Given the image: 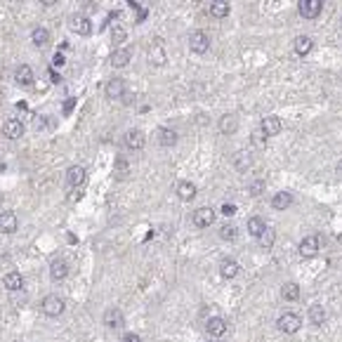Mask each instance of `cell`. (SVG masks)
<instances>
[{
  "label": "cell",
  "instance_id": "6da1fadb",
  "mask_svg": "<svg viewBox=\"0 0 342 342\" xmlns=\"http://www.w3.org/2000/svg\"><path fill=\"white\" fill-rule=\"evenodd\" d=\"M276 326H279L281 333L293 335V333H297V330H300V326H302V319H300L297 314H293V311H286V314H281V316H279Z\"/></svg>",
  "mask_w": 342,
  "mask_h": 342
},
{
  "label": "cell",
  "instance_id": "7a4b0ae2",
  "mask_svg": "<svg viewBox=\"0 0 342 342\" xmlns=\"http://www.w3.org/2000/svg\"><path fill=\"white\" fill-rule=\"evenodd\" d=\"M189 47H191V52H196V55H205L210 47V36L205 31H194L189 36Z\"/></svg>",
  "mask_w": 342,
  "mask_h": 342
},
{
  "label": "cell",
  "instance_id": "3957f363",
  "mask_svg": "<svg viewBox=\"0 0 342 342\" xmlns=\"http://www.w3.org/2000/svg\"><path fill=\"white\" fill-rule=\"evenodd\" d=\"M125 147L130 149V151H142L144 149V144H147V135L142 133V130H137V128H133V130H128L123 137Z\"/></svg>",
  "mask_w": 342,
  "mask_h": 342
},
{
  "label": "cell",
  "instance_id": "277c9868",
  "mask_svg": "<svg viewBox=\"0 0 342 342\" xmlns=\"http://www.w3.org/2000/svg\"><path fill=\"white\" fill-rule=\"evenodd\" d=\"M43 314L45 316H62L64 314V300L59 295H47L45 300H43Z\"/></svg>",
  "mask_w": 342,
  "mask_h": 342
},
{
  "label": "cell",
  "instance_id": "5b68a950",
  "mask_svg": "<svg viewBox=\"0 0 342 342\" xmlns=\"http://www.w3.org/2000/svg\"><path fill=\"white\" fill-rule=\"evenodd\" d=\"M69 26H71V31L78 33V36H90L92 33V22L85 15H71Z\"/></svg>",
  "mask_w": 342,
  "mask_h": 342
},
{
  "label": "cell",
  "instance_id": "8992f818",
  "mask_svg": "<svg viewBox=\"0 0 342 342\" xmlns=\"http://www.w3.org/2000/svg\"><path fill=\"white\" fill-rule=\"evenodd\" d=\"M297 10H300V15L304 19H316L321 15V10H323V3L321 0H300Z\"/></svg>",
  "mask_w": 342,
  "mask_h": 342
},
{
  "label": "cell",
  "instance_id": "52a82bcc",
  "mask_svg": "<svg viewBox=\"0 0 342 342\" xmlns=\"http://www.w3.org/2000/svg\"><path fill=\"white\" fill-rule=\"evenodd\" d=\"M104 326L109 328V330H121V328L125 326L123 311L118 309V307H111V309H106V314H104Z\"/></svg>",
  "mask_w": 342,
  "mask_h": 342
},
{
  "label": "cell",
  "instance_id": "ba28073f",
  "mask_svg": "<svg viewBox=\"0 0 342 342\" xmlns=\"http://www.w3.org/2000/svg\"><path fill=\"white\" fill-rule=\"evenodd\" d=\"M104 94H106V99H123L125 94V80L123 78H111L106 87H104Z\"/></svg>",
  "mask_w": 342,
  "mask_h": 342
},
{
  "label": "cell",
  "instance_id": "9c48e42d",
  "mask_svg": "<svg viewBox=\"0 0 342 342\" xmlns=\"http://www.w3.org/2000/svg\"><path fill=\"white\" fill-rule=\"evenodd\" d=\"M226 323L222 316H210L208 321H205V330H208V335L210 337H222V335L226 333Z\"/></svg>",
  "mask_w": 342,
  "mask_h": 342
},
{
  "label": "cell",
  "instance_id": "30bf717a",
  "mask_svg": "<svg viewBox=\"0 0 342 342\" xmlns=\"http://www.w3.org/2000/svg\"><path fill=\"white\" fill-rule=\"evenodd\" d=\"M3 135H5L8 140H19L24 135V123L17 121V118H8V121L3 123Z\"/></svg>",
  "mask_w": 342,
  "mask_h": 342
},
{
  "label": "cell",
  "instance_id": "8fae6325",
  "mask_svg": "<svg viewBox=\"0 0 342 342\" xmlns=\"http://www.w3.org/2000/svg\"><path fill=\"white\" fill-rule=\"evenodd\" d=\"M17 226H19V219L12 210H3L0 212V232L3 234H15Z\"/></svg>",
  "mask_w": 342,
  "mask_h": 342
},
{
  "label": "cell",
  "instance_id": "7c38bea8",
  "mask_svg": "<svg viewBox=\"0 0 342 342\" xmlns=\"http://www.w3.org/2000/svg\"><path fill=\"white\" fill-rule=\"evenodd\" d=\"M85 179H87V175H85V168H83V165H71L69 170H66V182H69L71 187H83Z\"/></svg>",
  "mask_w": 342,
  "mask_h": 342
},
{
  "label": "cell",
  "instance_id": "4fadbf2b",
  "mask_svg": "<svg viewBox=\"0 0 342 342\" xmlns=\"http://www.w3.org/2000/svg\"><path fill=\"white\" fill-rule=\"evenodd\" d=\"M149 59H151V64H156V66H163V64L168 62L165 50H163V40H161V38H156L154 45L149 47Z\"/></svg>",
  "mask_w": 342,
  "mask_h": 342
},
{
  "label": "cell",
  "instance_id": "5bb4252c",
  "mask_svg": "<svg viewBox=\"0 0 342 342\" xmlns=\"http://www.w3.org/2000/svg\"><path fill=\"white\" fill-rule=\"evenodd\" d=\"M262 133H265V137H276V135L283 130V123H281L279 116H267L265 121H262V128H260Z\"/></svg>",
  "mask_w": 342,
  "mask_h": 342
},
{
  "label": "cell",
  "instance_id": "9a60e30c",
  "mask_svg": "<svg viewBox=\"0 0 342 342\" xmlns=\"http://www.w3.org/2000/svg\"><path fill=\"white\" fill-rule=\"evenodd\" d=\"M300 255L302 257H314L319 253V236H304L300 241Z\"/></svg>",
  "mask_w": 342,
  "mask_h": 342
},
{
  "label": "cell",
  "instance_id": "2e32d148",
  "mask_svg": "<svg viewBox=\"0 0 342 342\" xmlns=\"http://www.w3.org/2000/svg\"><path fill=\"white\" fill-rule=\"evenodd\" d=\"M69 276V262L66 260H52V265H50V279L52 281H64Z\"/></svg>",
  "mask_w": 342,
  "mask_h": 342
},
{
  "label": "cell",
  "instance_id": "e0dca14e",
  "mask_svg": "<svg viewBox=\"0 0 342 342\" xmlns=\"http://www.w3.org/2000/svg\"><path fill=\"white\" fill-rule=\"evenodd\" d=\"M130 59H133V52H130L128 47H118L116 52L109 57V64L113 66V69H123V66H128Z\"/></svg>",
  "mask_w": 342,
  "mask_h": 342
},
{
  "label": "cell",
  "instance_id": "ac0fdd59",
  "mask_svg": "<svg viewBox=\"0 0 342 342\" xmlns=\"http://www.w3.org/2000/svg\"><path fill=\"white\" fill-rule=\"evenodd\" d=\"M191 219H194V224L201 226V229H203V226H210L212 222H215V210H212V208H198L194 212V217H191Z\"/></svg>",
  "mask_w": 342,
  "mask_h": 342
},
{
  "label": "cell",
  "instance_id": "d6986e66",
  "mask_svg": "<svg viewBox=\"0 0 342 342\" xmlns=\"http://www.w3.org/2000/svg\"><path fill=\"white\" fill-rule=\"evenodd\" d=\"M15 80L19 83V85L29 87L33 83V69L29 66V64H19V66L15 69Z\"/></svg>",
  "mask_w": 342,
  "mask_h": 342
},
{
  "label": "cell",
  "instance_id": "ffe728a7",
  "mask_svg": "<svg viewBox=\"0 0 342 342\" xmlns=\"http://www.w3.org/2000/svg\"><path fill=\"white\" fill-rule=\"evenodd\" d=\"M3 283H5V288H8L10 293H17V290H22L24 286V279L19 272H8L5 276H3Z\"/></svg>",
  "mask_w": 342,
  "mask_h": 342
},
{
  "label": "cell",
  "instance_id": "44dd1931",
  "mask_svg": "<svg viewBox=\"0 0 342 342\" xmlns=\"http://www.w3.org/2000/svg\"><path fill=\"white\" fill-rule=\"evenodd\" d=\"M158 144H161V147H175V144H177V130L161 128V130H158Z\"/></svg>",
  "mask_w": 342,
  "mask_h": 342
},
{
  "label": "cell",
  "instance_id": "7402d4cb",
  "mask_svg": "<svg viewBox=\"0 0 342 342\" xmlns=\"http://www.w3.org/2000/svg\"><path fill=\"white\" fill-rule=\"evenodd\" d=\"M241 272V267L236 260H222V265H219V274L224 276V279H236Z\"/></svg>",
  "mask_w": 342,
  "mask_h": 342
},
{
  "label": "cell",
  "instance_id": "603a6c76",
  "mask_svg": "<svg viewBox=\"0 0 342 342\" xmlns=\"http://www.w3.org/2000/svg\"><path fill=\"white\" fill-rule=\"evenodd\" d=\"M31 43L36 47H47L50 45V31L43 29V26H36V29L31 31Z\"/></svg>",
  "mask_w": 342,
  "mask_h": 342
},
{
  "label": "cell",
  "instance_id": "cb8c5ba5",
  "mask_svg": "<svg viewBox=\"0 0 342 342\" xmlns=\"http://www.w3.org/2000/svg\"><path fill=\"white\" fill-rule=\"evenodd\" d=\"M236 130H239V121H236V116L226 113V116L219 118V133L222 135H234Z\"/></svg>",
  "mask_w": 342,
  "mask_h": 342
},
{
  "label": "cell",
  "instance_id": "d4e9b609",
  "mask_svg": "<svg viewBox=\"0 0 342 342\" xmlns=\"http://www.w3.org/2000/svg\"><path fill=\"white\" fill-rule=\"evenodd\" d=\"M272 205H274V210L290 208V205H293V194H288V191H279V194H274Z\"/></svg>",
  "mask_w": 342,
  "mask_h": 342
},
{
  "label": "cell",
  "instance_id": "484cf974",
  "mask_svg": "<svg viewBox=\"0 0 342 342\" xmlns=\"http://www.w3.org/2000/svg\"><path fill=\"white\" fill-rule=\"evenodd\" d=\"M232 12V5L226 3V0H215V3H210V15L222 19V17H229Z\"/></svg>",
  "mask_w": 342,
  "mask_h": 342
},
{
  "label": "cell",
  "instance_id": "4316f807",
  "mask_svg": "<svg viewBox=\"0 0 342 342\" xmlns=\"http://www.w3.org/2000/svg\"><path fill=\"white\" fill-rule=\"evenodd\" d=\"M293 47H295V52H297V55L304 57V55H309V52H311V47H314V43H311L309 36H297L295 43H293Z\"/></svg>",
  "mask_w": 342,
  "mask_h": 342
},
{
  "label": "cell",
  "instance_id": "83f0119b",
  "mask_svg": "<svg viewBox=\"0 0 342 342\" xmlns=\"http://www.w3.org/2000/svg\"><path fill=\"white\" fill-rule=\"evenodd\" d=\"M177 196H179V201H191L196 196V184H191V182H179L177 184Z\"/></svg>",
  "mask_w": 342,
  "mask_h": 342
},
{
  "label": "cell",
  "instance_id": "f1b7e54d",
  "mask_svg": "<svg viewBox=\"0 0 342 342\" xmlns=\"http://www.w3.org/2000/svg\"><path fill=\"white\" fill-rule=\"evenodd\" d=\"M281 295H283V300H288V302H295V300H300V286H297V283H283Z\"/></svg>",
  "mask_w": 342,
  "mask_h": 342
},
{
  "label": "cell",
  "instance_id": "f546056e",
  "mask_svg": "<svg viewBox=\"0 0 342 342\" xmlns=\"http://www.w3.org/2000/svg\"><path fill=\"white\" fill-rule=\"evenodd\" d=\"M250 163H253V161H250L248 151H236V154H234V165H236V170L246 172L250 168Z\"/></svg>",
  "mask_w": 342,
  "mask_h": 342
},
{
  "label": "cell",
  "instance_id": "4dcf8cb0",
  "mask_svg": "<svg viewBox=\"0 0 342 342\" xmlns=\"http://www.w3.org/2000/svg\"><path fill=\"white\" fill-rule=\"evenodd\" d=\"M309 321L314 323V326H323V321H326V309H323L321 304L309 307Z\"/></svg>",
  "mask_w": 342,
  "mask_h": 342
},
{
  "label": "cell",
  "instance_id": "1f68e13d",
  "mask_svg": "<svg viewBox=\"0 0 342 342\" xmlns=\"http://www.w3.org/2000/svg\"><path fill=\"white\" fill-rule=\"evenodd\" d=\"M265 229H267V224H265V222H262L260 217H250V219H248V234H250V236L260 239Z\"/></svg>",
  "mask_w": 342,
  "mask_h": 342
},
{
  "label": "cell",
  "instance_id": "d6a6232c",
  "mask_svg": "<svg viewBox=\"0 0 342 342\" xmlns=\"http://www.w3.org/2000/svg\"><path fill=\"white\" fill-rule=\"evenodd\" d=\"M257 241H260V248L269 250L274 246V241H276V234H274V229H265V232H262V236H260Z\"/></svg>",
  "mask_w": 342,
  "mask_h": 342
},
{
  "label": "cell",
  "instance_id": "836d02e7",
  "mask_svg": "<svg viewBox=\"0 0 342 342\" xmlns=\"http://www.w3.org/2000/svg\"><path fill=\"white\" fill-rule=\"evenodd\" d=\"M236 232H239V229L234 224H222L219 226V239H222V241H236V236H239Z\"/></svg>",
  "mask_w": 342,
  "mask_h": 342
},
{
  "label": "cell",
  "instance_id": "e575fe53",
  "mask_svg": "<svg viewBox=\"0 0 342 342\" xmlns=\"http://www.w3.org/2000/svg\"><path fill=\"white\" fill-rule=\"evenodd\" d=\"M128 172H130V165L125 158H116V177L118 179H125L128 177Z\"/></svg>",
  "mask_w": 342,
  "mask_h": 342
},
{
  "label": "cell",
  "instance_id": "d590c367",
  "mask_svg": "<svg viewBox=\"0 0 342 342\" xmlns=\"http://www.w3.org/2000/svg\"><path fill=\"white\" fill-rule=\"evenodd\" d=\"M125 38H128V33H125L123 26H113V29H111V40H113L116 45L125 43Z\"/></svg>",
  "mask_w": 342,
  "mask_h": 342
},
{
  "label": "cell",
  "instance_id": "8d00e7d4",
  "mask_svg": "<svg viewBox=\"0 0 342 342\" xmlns=\"http://www.w3.org/2000/svg\"><path fill=\"white\" fill-rule=\"evenodd\" d=\"M265 191V182L262 179H255V182H250V187H248V194L250 196H260Z\"/></svg>",
  "mask_w": 342,
  "mask_h": 342
},
{
  "label": "cell",
  "instance_id": "74e56055",
  "mask_svg": "<svg viewBox=\"0 0 342 342\" xmlns=\"http://www.w3.org/2000/svg\"><path fill=\"white\" fill-rule=\"evenodd\" d=\"M265 133H262V130H255V133H253V144H255V147H265Z\"/></svg>",
  "mask_w": 342,
  "mask_h": 342
},
{
  "label": "cell",
  "instance_id": "f35d334b",
  "mask_svg": "<svg viewBox=\"0 0 342 342\" xmlns=\"http://www.w3.org/2000/svg\"><path fill=\"white\" fill-rule=\"evenodd\" d=\"M222 215H226V217L236 215V205H234V203H224V205H222Z\"/></svg>",
  "mask_w": 342,
  "mask_h": 342
},
{
  "label": "cell",
  "instance_id": "ab89813d",
  "mask_svg": "<svg viewBox=\"0 0 342 342\" xmlns=\"http://www.w3.org/2000/svg\"><path fill=\"white\" fill-rule=\"evenodd\" d=\"M52 64H55V66H64V64H66V57H64L62 52H57V55L52 57Z\"/></svg>",
  "mask_w": 342,
  "mask_h": 342
},
{
  "label": "cell",
  "instance_id": "60d3db41",
  "mask_svg": "<svg viewBox=\"0 0 342 342\" xmlns=\"http://www.w3.org/2000/svg\"><path fill=\"white\" fill-rule=\"evenodd\" d=\"M123 342H142V337H140L137 333H125Z\"/></svg>",
  "mask_w": 342,
  "mask_h": 342
},
{
  "label": "cell",
  "instance_id": "b9f144b4",
  "mask_svg": "<svg viewBox=\"0 0 342 342\" xmlns=\"http://www.w3.org/2000/svg\"><path fill=\"white\" fill-rule=\"evenodd\" d=\"M40 5H43V8H52V5H55V0H43Z\"/></svg>",
  "mask_w": 342,
  "mask_h": 342
},
{
  "label": "cell",
  "instance_id": "7bdbcfd3",
  "mask_svg": "<svg viewBox=\"0 0 342 342\" xmlns=\"http://www.w3.org/2000/svg\"><path fill=\"white\" fill-rule=\"evenodd\" d=\"M337 177L342 179V161H340V163H337Z\"/></svg>",
  "mask_w": 342,
  "mask_h": 342
}]
</instances>
